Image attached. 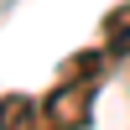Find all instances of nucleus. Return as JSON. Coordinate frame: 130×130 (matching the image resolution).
Masks as SVG:
<instances>
[{"mask_svg": "<svg viewBox=\"0 0 130 130\" xmlns=\"http://www.w3.org/2000/svg\"><path fill=\"white\" fill-rule=\"evenodd\" d=\"M104 73H109V47L99 52H73L68 62H62L57 83L47 89V99H42V109H47V125L52 130H83L94 115V94H99Z\"/></svg>", "mask_w": 130, "mask_h": 130, "instance_id": "1", "label": "nucleus"}, {"mask_svg": "<svg viewBox=\"0 0 130 130\" xmlns=\"http://www.w3.org/2000/svg\"><path fill=\"white\" fill-rule=\"evenodd\" d=\"M0 130H52L42 99H26V94H5L0 99Z\"/></svg>", "mask_w": 130, "mask_h": 130, "instance_id": "2", "label": "nucleus"}, {"mask_svg": "<svg viewBox=\"0 0 130 130\" xmlns=\"http://www.w3.org/2000/svg\"><path fill=\"white\" fill-rule=\"evenodd\" d=\"M104 47L109 57H130V5H115L104 16Z\"/></svg>", "mask_w": 130, "mask_h": 130, "instance_id": "3", "label": "nucleus"}]
</instances>
